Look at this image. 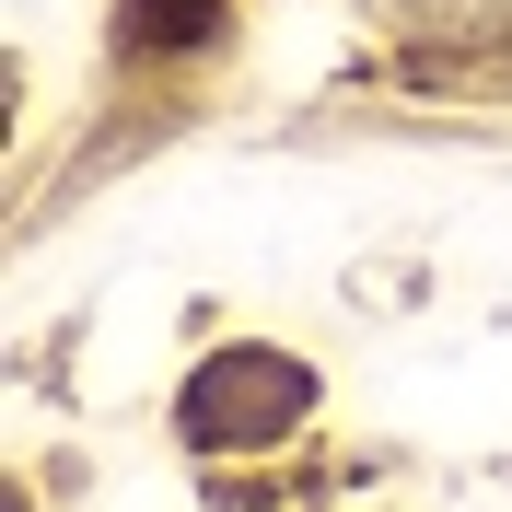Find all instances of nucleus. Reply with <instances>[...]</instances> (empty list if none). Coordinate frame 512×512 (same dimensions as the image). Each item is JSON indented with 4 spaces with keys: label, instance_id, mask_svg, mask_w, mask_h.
<instances>
[{
    "label": "nucleus",
    "instance_id": "f257e3e1",
    "mask_svg": "<svg viewBox=\"0 0 512 512\" xmlns=\"http://www.w3.org/2000/svg\"><path fill=\"white\" fill-rule=\"evenodd\" d=\"M315 408V373L280 350H210L187 373V396H175V419H187L198 454H245V443H280L291 419Z\"/></svg>",
    "mask_w": 512,
    "mask_h": 512
},
{
    "label": "nucleus",
    "instance_id": "f03ea898",
    "mask_svg": "<svg viewBox=\"0 0 512 512\" xmlns=\"http://www.w3.org/2000/svg\"><path fill=\"white\" fill-rule=\"evenodd\" d=\"M210 35H222V0H117V59H175Z\"/></svg>",
    "mask_w": 512,
    "mask_h": 512
}]
</instances>
